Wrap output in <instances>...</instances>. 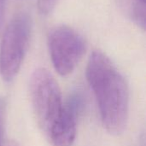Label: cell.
I'll return each mask as SVG.
<instances>
[{
    "instance_id": "cell-1",
    "label": "cell",
    "mask_w": 146,
    "mask_h": 146,
    "mask_svg": "<svg viewBox=\"0 0 146 146\" xmlns=\"http://www.w3.org/2000/svg\"><path fill=\"white\" fill-rule=\"evenodd\" d=\"M86 79L104 127L112 135L121 134L127 127L129 113V91L124 77L106 55L96 50L89 58Z\"/></svg>"
},
{
    "instance_id": "cell-2",
    "label": "cell",
    "mask_w": 146,
    "mask_h": 146,
    "mask_svg": "<svg viewBox=\"0 0 146 146\" xmlns=\"http://www.w3.org/2000/svg\"><path fill=\"white\" fill-rule=\"evenodd\" d=\"M30 96L38 125L47 136L63 108L58 83L45 68L36 69L30 79Z\"/></svg>"
},
{
    "instance_id": "cell-3",
    "label": "cell",
    "mask_w": 146,
    "mask_h": 146,
    "mask_svg": "<svg viewBox=\"0 0 146 146\" xmlns=\"http://www.w3.org/2000/svg\"><path fill=\"white\" fill-rule=\"evenodd\" d=\"M32 29L31 17L27 12L15 14L8 24L0 48V73L10 82L17 75L27 51Z\"/></svg>"
},
{
    "instance_id": "cell-4",
    "label": "cell",
    "mask_w": 146,
    "mask_h": 146,
    "mask_svg": "<svg viewBox=\"0 0 146 146\" xmlns=\"http://www.w3.org/2000/svg\"><path fill=\"white\" fill-rule=\"evenodd\" d=\"M48 47L52 64L62 76L75 69L86 50L84 38L67 26L56 27L50 32Z\"/></svg>"
},
{
    "instance_id": "cell-5",
    "label": "cell",
    "mask_w": 146,
    "mask_h": 146,
    "mask_svg": "<svg viewBox=\"0 0 146 146\" xmlns=\"http://www.w3.org/2000/svg\"><path fill=\"white\" fill-rule=\"evenodd\" d=\"M84 106L81 93H73L63 104L62 114L47 135L53 146H71L76 138L78 117Z\"/></svg>"
},
{
    "instance_id": "cell-6",
    "label": "cell",
    "mask_w": 146,
    "mask_h": 146,
    "mask_svg": "<svg viewBox=\"0 0 146 146\" xmlns=\"http://www.w3.org/2000/svg\"><path fill=\"white\" fill-rule=\"evenodd\" d=\"M6 115H7V104L3 98H0V146H3L4 142V133L6 124Z\"/></svg>"
},
{
    "instance_id": "cell-7",
    "label": "cell",
    "mask_w": 146,
    "mask_h": 146,
    "mask_svg": "<svg viewBox=\"0 0 146 146\" xmlns=\"http://www.w3.org/2000/svg\"><path fill=\"white\" fill-rule=\"evenodd\" d=\"M58 0H38V9L42 14L47 15L52 11L54 7L56 6Z\"/></svg>"
},
{
    "instance_id": "cell-8",
    "label": "cell",
    "mask_w": 146,
    "mask_h": 146,
    "mask_svg": "<svg viewBox=\"0 0 146 146\" xmlns=\"http://www.w3.org/2000/svg\"><path fill=\"white\" fill-rule=\"evenodd\" d=\"M4 10H5V0H0V29L3 25L4 18Z\"/></svg>"
},
{
    "instance_id": "cell-9",
    "label": "cell",
    "mask_w": 146,
    "mask_h": 146,
    "mask_svg": "<svg viewBox=\"0 0 146 146\" xmlns=\"http://www.w3.org/2000/svg\"><path fill=\"white\" fill-rule=\"evenodd\" d=\"M134 3H142V4H145V0H135Z\"/></svg>"
}]
</instances>
